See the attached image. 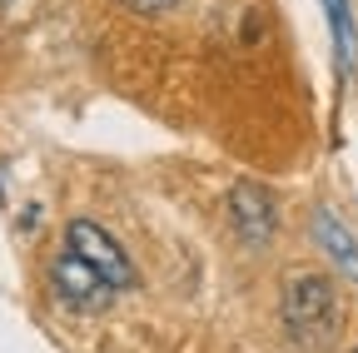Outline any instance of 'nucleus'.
Masks as SVG:
<instances>
[{
	"label": "nucleus",
	"mask_w": 358,
	"mask_h": 353,
	"mask_svg": "<svg viewBox=\"0 0 358 353\" xmlns=\"http://www.w3.org/2000/svg\"><path fill=\"white\" fill-rule=\"evenodd\" d=\"M45 279H50V294L60 308H70V314H100V308H110V298L120 294L95 264H85L75 249H60L50 259V269H45Z\"/></svg>",
	"instance_id": "nucleus-2"
},
{
	"label": "nucleus",
	"mask_w": 358,
	"mask_h": 353,
	"mask_svg": "<svg viewBox=\"0 0 358 353\" xmlns=\"http://www.w3.org/2000/svg\"><path fill=\"white\" fill-rule=\"evenodd\" d=\"M120 6L140 10V15H159V10H169V6H174V0H120Z\"/></svg>",
	"instance_id": "nucleus-6"
},
{
	"label": "nucleus",
	"mask_w": 358,
	"mask_h": 353,
	"mask_svg": "<svg viewBox=\"0 0 358 353\" xmlns=\"http://www.w3.org/2000/svg\"><path fill=\"white\" fill-rule=\"evenodd\" d=\"M279 314H284V329L294 343L303 348H324L338 324H343V303H338V289L324 279V274H289L284 279V298H279Z\"/></svg>",
	"instance_id": "nucleus-1"
},
{
	"label": "nucleus",
	"mask_w": 358,
	"mask_h": 353,
	"mask_svg": "<svg viewBox=\"0 0 358 353\" xmlns=\"http://www.w3.org/2000/svg\"><path fill=\"white\" fill-rule=\"evenodd\" d=\"M65 249H75L85 264H95V269L115 284V289H129L134 284V264L129 254L115 244V234H105L95 219H70L65 224Z\"/></svg>",
	"instance_id": "nucleus-3"
},
{
	"label": "nucleus",
	"mask_w": 358,
	"mask_h": 353,
	"mask_svg": "<svg viewBox=\"0 0 358 353\" xmlns=\"http://www.w3.org/2000/svg\"><path fill=\"white\" fill-rule=\"evenodd\" d=\"M224 214H229V229L244 239V244H268L279 229V204L274 194H268L264 185L254 180H239L229 189V199H224Z\"/></svg>",
	"instance_id": "nucleus-4"
},
{
	"label": "nucleus",
	"mask_w": 358,
	"mask_h": 353,
	"mask_svg": "<svg viewBox=\"0 0 358 353\" xmlns=\"http://www.w3.org/2000/svg\"><path fill=\"white\" fill-rule=\"evenodd\" d=\"M353 353H358V348H353Z\"/></svg>",
	"instance_id": "nucleus-7"
},
{
	"label": "nucleus",
	"mask_w": 358,
	"mask_h": 353,
	"mask_svg": "<svg viewBox=\"0 0 358 353\" xmlns=\"http://www.w3.org/2000/svg\"><path fill=\"white\" fill-rule=\"evenodd\" d=\"M313 239H319L324 259L338 264V274L358 279V239L343 229V219H338L334 209H313Z\"/></svg>",
	"instance_id": "nucleus-5"
}]
</instances>
